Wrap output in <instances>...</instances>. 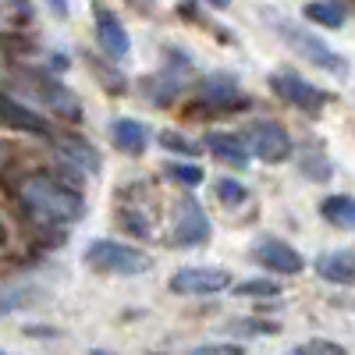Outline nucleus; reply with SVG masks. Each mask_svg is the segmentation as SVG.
Returning a JSON list of instances; mask_svg holds the SVG:
<instances>
[{
	"label": "nucleus",
	"instance_id": "7ed1b4c3",
	"mask_svg": "<svg viewBox=\"0 0 355 355\" xmlns=\"http://www.w3.org/2000/svg\"><path fill=\"white\" fill-rule=\"evenodd\" d=\"M242 142H245V150H252L266 164H281V160L291 157V135L277 121H252V125H245L242 128Z\"/></svg>",
	"mask_w": 355,
	"mask_h": 355
},
{
	"label": "nucleus",
	"instance_id": "f8f14e48",
	"mask_svg": "<svg viewBox=\"0 0 355 355\" xmlns=\"http://www.w3.org/2000/svg\"><path fill=\"white\" fill-rule=\"evenodd\" d=\"M284 36L295 43V50L299 53H306L313 64H320V68H341V61H338V53H331V50H323V43H316L313 36H302V33H291V28H284Z\"/></svg>",
	"mask_w": 355,
	"mask_h": 355
},
{
	"label": "nucleus",
	"instance_id": "f257e3e1",
	"mask_svg": "<svg viewBox=\"0 0 355 355\" xmlns=\"http://www.w3.org/2000/svg\"><path fill=\"white\" fill-rule=\"evenodd\" d=\"M21 199L33 206V210L46 220H61V224H71L82 217V199L61 185L57 178L50 174H33V178H25V185H21Z\"/></svg>",
	"mask_w": 355,
	"mask_h": 355
},
{
	"label": "nucleus",
	"instance_id": "4468645a",
	"mask_svg": "<svg viewBox=\"0 0 355 355\" xmlns=\"http://www.w3.org/2000/svg\"><path fill=\"white\" fill-rule=\"evenodd\" d=\"M320 210H323V217H327L331 224H338L345 231L355 224V202H352V196H327L320 202Z\"/></svg>",
	"mask_w": 355,
	"mask_h": 355
},
{
	"label": "nucleus",
	"instance_id": "6ab92c4d",
	"mask_svg": "<svg viewBox=\"0 0 355 355\" xmlns=\"http://www.w3.org/2000/svg\"><path fill=\"white\" fill-rule=\"evenodd\" d=\"M234 291H239V295H263V299H274V295H281V284L277 281H245Z\"/></svg>",
	"mask_w": 355,
	"mask_h": 355
},
{
	"label": "nucleus",
	"instance_id": "423d86ee",
	"mask_svg": "<svg viewBox=\"0 0 355 355\" xmlns=\"http://www.w3.org/2000/svg\"><path fill=\"white\" fill-rule=\"evenodd\" d=\"M210 239V220L202 217L199 202L192 196L182 199V206H178V224H174V242L178 245H199Z\"/></svg>",
	"mask_w": 355,
	"mask_h": 355
},
{
	"label": "nucleus",
	"instance_id": "f3484780",
	"mask_svg": "<svg viewBox=\"0 0 355 355\" xmlns=\"http://www.w3.org/2000/svg\"><path fill=\"white\" fill-rule=\"evenodd\" d=\"M202 100H227V107L242 103L239 100V89H234L231 78H210V82L202 85Z\"/></svg>",
	"mask_w": 355,
	"mask_h": 355
},
{
	"label": "nucleus",
	"instance_id": "b1692460",
	"mask_svg": "<svg viewBox=\"0 0 355 355\" xmlns=\"http://www.w3.org/2000/svg\"><path fill=\"white\" fill-rule=\"evenodd\" d=\"M18 306H21V291H8V295H0V316L11 313V309H18Z\"/></svg>",
	"mask_w": 355,
	"mask_h": 355
},
{
	"label": "nucleus",
	"instance_id": "4be33fe9",
	"mask_svg": "<svg viewBox=\"0 0 355 355\" xmlns=\"http://www.w3.org/2000/svg\"><path fill=\"white\" fill-rule=\"evenodd\" d=\"M160 146L164 150H174V153H182V157H196L199 153V146L196 142H189V139H178V135H160Z\"/></svg>",
	"mask_w": 355,
	"mask_h": 355
},
{
	"label": "nucleus",
	"instance_id": "a878e982",
	"mask_svg": "<svg viewBox=\"0 0 355 355\" xmlns=\"http://www.w3.org/2000/svg\"><path fill=\"white\" fill-rule=\"evenodd\" d=\"M210 4H217V8H227V4H231V0H210Z\"/></svg>",
	"mask_w": 355,
	"mask_h": 355
},
{
	"label": "nucleus",
	"instance_id": "20e7f679",
	"mask_svg": "<svg viewBox=\"0 0 355 355\" xmlns=\"http://www.w3.org/2000/svg\"><path fill=\"white\" fill-rule=\"evenodd\" d=\"M270 85H274V93L291 103V107H306V110H320V107H327L331 96L323 93V89H316L313 82H306L302 75H291V71H277L270 75Z\"/></svg>",
	"mask_w": 355,
	"mask_h": 355
},
{
	"label": "nucleus",
	"instance_id": "6e6552de",
	"mask_svg": "<svg viewBox=\"0 0 355 355\" xmlns=\"http://www.w3.org/2000/svg\"><path fill=\"white\" fill-rule=\"evenodd\" d=\"M0 121L18 128V132H28V135H40L46 139L50 135V125H46V117H40L36 110H28L25 103L11 100L8 93H0Z\"/></svg>",
	"mask_w": 355,
	"mask_h": 355
},
{
	"label": "nucleus",
	"instance_id": "f03ea898",
	"mask_svg": "<svg viewBox=\"0 0 355 355\" xmlns=\"http://www.w3.org/2000/svg\"><path fill=\"white\" fill-rule=\"evenodd\" d=\"M85 263L96 266L103 274H117V277H139L153 266V259L146 256L142 249L135 245H125V242H93L85 252Z\"/></svg>",
	"mask_w": 355,
	"mask_h": 355
},
{
	"label": "nucleus",
	"instance_id": "a211bd4d",
	"mask_svg": "<svg viewBox=\"0 0 355 355\" xmlns=\"http://www.w3.org/2000/svg\"><path fill=\"white\" fill-rule=\"evenodd\" d=\"M167 174L178 178L182 185H199V182H202V167H199V164H171Z\"/></svg>",
	"mask_w": 355,
	"mask_h": 355
},
{
	"label": "nucleus",
	"instance_id": "412c9836",
	"mask_svg": "<svg viewBox=\"0 0 355 355\" xmlns=\"http://www.w3.org/2000/svg\"><path fill=\"white\" fill-rule=\"evenodd\" d=\"M217 196H220L227 206H239V202H245V189H242L239 182H231V178L217 182Z\"/></svg>",
	"mask_w": 355,
	"mask_h": 355
},
{
	"label": "nucleus",
	"instance_id": "2eb2a0df",
	"mask_svg": "<svg viewBox=\"0 0 355 355\" xmlns=\"http://www.w3.org/2000/svg\"><path fill=\"white\" fill-rule=\"evenodd\" d=\"M306 18L316 21V25L338 28V25L345 21V8H338V4H323V0H313V4H306Z\"/></svg>",
	"mask_w": 355,
	"mask_h": 355
},
{
	"label": "nucleus",
	"instance_id": "39448f33",
	"mask_svg": "<svg viewBox=\"0 0 355 355\" xmlns=\"http://www.w3.org/2000/svg\"><path fill=\"white\" fill-rule=\"evenodd\" d=\"M171 288L178 295H217L231 288V274L220 266H185L171 277Z\"/></svg>",
	"mask_w": 355,
	"mask_h": 355
},
{
	"label": "nucleus",
	"instance_id": "0eeeda50",
	"mask_svg": "<svg viewBox=\"0 0 355 355\" xmlns=\"http://www.w3.org/2000/svg\"><path fill=\"white\" fill-rule=\"evenodd\" d=\"M252 256H256L259 266H266V270H274V274H299V270H302V256L295 252L288 242H281V239L259 242V245L252 249Z\"/></svg>",
	"mask_w": 355,
	"mask_h": 355
},
{
	"label": "nucleus",
	"instance_id": "dca6fc26",
	"mask_svg": "<svg viewBox=\"0 0 355 355\" xmlns=\"http://www.w3.org/2000/svg\"><path fill=\"white\" fill-rule=\"evenodd\" d=\"M61 150H64L68 157H75L85 171H100V157H96V150H93L89 142H82V139H64Z\"/></svg>",
	"mask_w": 355,
	"mask_h": 355
},
{
	"label": "nucleus",
	"instance_id": "5701e85b",
	"mask_svg": "<svg viewBox=\"0 0 355 355\" xmlns=\"http://www.w3.org/2000/svg\"><path fill=\"white\" fill-rule=\"evenodd\" d=\"M199 355H242V345H224V341H210V345H199Z\"/></svg>",
	"mask_w": 355,
	"mask_h": 355
},
{
	"label": "nucleus",
	"instance_id": "9b49d317",
	"mask_svg": "<svg viewBox=\"0 0 355 355\" xmlns=\"http://www.w3.org/2000/svg\"><path fill=\"white\" fill-rule=\"evenodd\" d=\"M110 135L117 142V150H125V153H142L146 150V142H150V132H146L142 121H132V117H121V121H114L110 125Z\"/></svg>",
	"mask_w": 355,
	"mask_h": 355
},
{
	"label": "nucleus",
	"instance_id": "393cba45",
	"mask_svg": "<svg viewBox=\"0 0 355 355\" xmlns=\"http://www.w3.org/2000/svg\"><path fill=\"white\" fill-rule=\"evenodd\" d=\"M46 4H50L57 15H68V0H46Z\"/></svg>",
	"mask_w": 355,
	"mask_h": 355
},
{
	"label": "nucleus",
	"instance_id": "1a4fd4ad",
	"mask_svg": "<svg viewBox=\"0 0 355 355\" xmlns=\"http://www.w3.org/2000/svg\"><path fill=\"white\" fill-rule=\"evenodd\" d=\"M96 36H100V46L110 57H125L128 53V33H125V25L117 21V15L107 11L103 4H96Z\"/></svg>",
	"mask_w": 355,
	"mask_h": 355
},
{
	"label": "nucleus",
	"instance_id": "aec40b11",
	"mask_svg": "<svg viewBox=\"0 0 355 355\" xmlns=\"http://www.w3.org/2000/svg\"><path fill=\"white\" fill-rule=\"evenodd\" d=\"M295 352L299 355H345V348L334 345V341H302Z\"/></svg>",
	"mask_w": 355,
	"mask_h": 355
},
{
	"label": "nucleus",
	"instance_id": "ddd939ff",
	"mask_svg": "<svg viewBox=\"0 0 355 355\" xmlns=\"http://www.w3.org/2000/svg\"><path fill=\"white\" fill-rule=\"evenodd\" d=\"M206 146L231 167H245L249 164V150H245V142L242 139H234V135H210L206 139Z\"/></svg>",
	"mask_w": 355,
	"mask_h": 355
},
{
	"label": "nucleus",
	"instance_id": "9d476101",
	"mask_svg": "<svg viewBox=\"0 0 355 355\" xmlns=\"http://www.w3.org/2000/svg\"><path fill=\"white\" fill-rule=\"evenodd\" d=\"M316 274L331 284H352L355 281V259L348 249H338V252H323L316 259Z\"/></svg>",
	"mask_w": 355,
	"mask_h": 355
}]
</instances>
